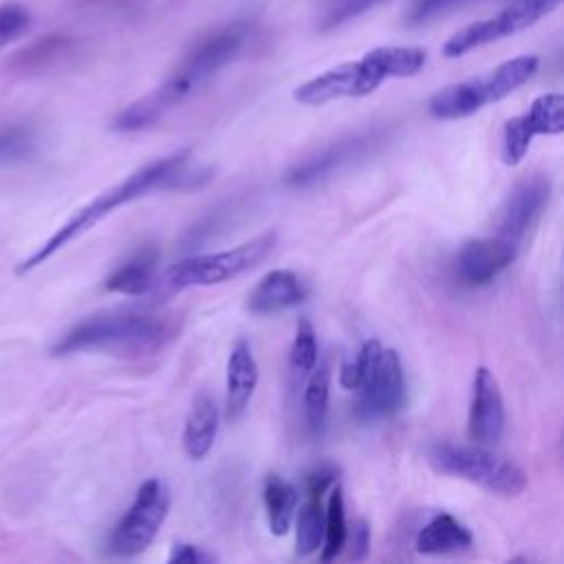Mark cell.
Returning <instances> with one entry per match:
<instances>
[{
  "label": "cell",
  "mask_w": 564,
  "mask_h": 564,
  "mask_svg": "<svg viewBox=\"0 0 564 564\" xmlns=\"http://www.w3.org/2000/svg\"><path fill=\"white\" fill-rule=\"evenodd\" d=\"M170 562H189V564H198V562H212L214 555L200 551L198 546L194 544H187V542H174L172 549H170V555H167Z\"/></svg>",
  "instance_id": "d6a6232c"
},
{
  "label": "cell",
  "mask_w": 564,
  "mask_h": 564,
  "mask_svg": "<svg viewBox=\"0 0 564 564\" xmlns=\"http://www.w3.org/2000/svg\"><path fill=\"white\" fill-rule=\"evenodd\" d=\"M306 297V286L297 273L289 269L269 271L249 295V311L256 315H271L297 306Z\"/></svg>",
  "instance_id": "e0dca14e"
},
{
  "label": "cell",
  "mask_w": 564,
  "mask_h": 564,
  "mask_svg": "<svg viewBox=\"0 0 564 564\" xmlns=\"http://www.w3.org/2000/svg\"><path fill=\"white\" fill-rule=\"evenodd\" d=\"M289 364H291V370L300 377L308 375L317 364V339H315L313 324L306 317L297 319Z\"/></svg>",
  "instance_id": "484cf974"
},
{
  "label": "cell",
  "mask_w": 564,
  "mask_h": 564,
  "mask_svg": "<svg viewBox=\"0 0 564 564\" xmlns=\"http://www.w3.org/2000/svg\"><path fill=\"white\" fill-rule=\"evenodd\" d=\"M549 196H551V181L546 174L535 172V174L522 176L511 187V192L507 194L500 207L498 236L520 245V240L529 234V229L542 216L549 203Z\"/></svg>",
  "instance_id": "7c38bea8"
},
{
  "label": "cell",
  "mask_w": 564,
  "mask_h": 564,
  "mask_svg": "<svg viewBox=\"0 0 564 564\" xmlns=\"http://www.w3.org/2000/svg\"><path fill=\"white\" fill-rule=\"evenodd\" d=\"M383 0H328V7H326V13L322 18V29H333V26H339L344 24L346 20L372 9L375 4H379Z\"/></svg>",
  "instance_id": "83f0119b"
},
{
  "label": "cell",
  "mask_w": 564,
  "mask_h": 564,
  "mask_svg": "<svg viewBox=\"0 0 564 564\" xmlns=\"http://www.w3.org/2000/svg\"><path fill=\"white\" fill-rule=\"evenodd\" d=\"M31 26V11L22 2L0 4V48L22 37Z\"/></svg>",
  "instance_id": "4316f807"
},
{
  "label": "cell",
  "mask_w": 564,
  "mask_h": 564,
  "mask_svg": "<svg viewBox=\"0 0 564 564\" xmlns=\"http://www.w3.org/2000/svg\"><path fill=\"white\" fill-rule=\"evenodd\" d=\"M156 267H159V249L154 245H145L134 251L119 269H115L104 282L106 291L121 295H145L156 284Z\"/></svg>",
  "instance_id": "ffe728a7"
},
{
  "label": "cell",
  "mask_w": 564,
  "mask_h": 564,
  "mask_svg": "<svg viewBox=\"0 0 564 564\" xmlns=\"http://www.w3.org/2000/svg\"><path fill=\"white\" fill-rule=\"evenodd\" d=\"M170 511V489L161 478H148L134 494L132 505L115 524L108 538V553L117 557H134L143 553Z\"/></svg>",
  "instance_id": "ba28073f"
},
{
  "label": "cell",
  "mask_w": 564,
  "mask_h": 564,
  "mask_svg": "<svg viewBox=\"0 0 564 564\" xmlns=\"http://www.w3.org/2000/svg\"><path fill=\"white\" fill-rule=\"evenodd\" d=\"M262 500L267 509V522L273 535H284L293 522L295 507H297V491L293 485L282 480L275 474L264 478Z\"/></svg>",
  "instance_id": "44dd1931"
},
{
  "label": "cell",
  "mask_w": 564,
  "mask_h": 564,
  "mask_svg": "<svg viewBox=\"0 0 564 564\" xmlns=\"http://www.w3.org/2000/svg\"><path fill=\"white\" fill-rule=\"evenodd\" d=\"M172 337V326L163 317L145 313H104L75 324L62 335L51 355L64 357L82 350L148 352L161 348Z\"/></svg>",
  "instance_id": "277c9868"
},
{
  "label": "cell",
  "mask_w": 564,
  "mask_h": 564,
  "mask_svg": "<svg viewBox=\"0 0 564 564\" xmlns=\"http://www.w3.org/2000/svg\"><path fill=\"white\" fill-rule=\"evenodd\" d=\"M324 509L319 496H306L295 516V553L306 557L322 546Z\"/></svg>",
  "instance_id": "603a6c76"
},
{
  "label": "cell",
  "mask_w": 564,
  "mask_h": 564,
  "mask_svg": "<svg viewBox=\"0 0 564 564\" xmlns=\"http://www.w3.org/2000/svg\"><path fill=\"white\" fill-rule=\"evenodd\" d=\"M192 152L178 150L170 156L156 159L139 170H134L130 176H126L121 183L108 187L106 192L97 194L88 205L77 209L64 225H59L31 256L20 260L13 269L15 275H26L40 264H44L48 258H53L59 249H64L68 242L93 229L99 220H104L115 209L150 194V192H187L196 189L203 183L212 178V170L203 165H189Z\"/></svg>",
  "instance_id": "6da1fadb"
},
{
  "label": "cell",
  "mask_w": 564,
  "mask_h": 564,
  "mask_svg": "<svg viewBox=\"0 0 564 564\" xmlns=\"http://www.w3.org/2000/svg\"><path fill=\"white\" fill-rule=\"evenodd\" d=\"M474 546L471 531L452 513H434L416 533L414 549L423 555L463 553Z\"/></svg>",
  "instance_id": "d6986e66"
},
{
  "label": "cell",
  "mask_w": 564,
  "mask_h": 564,
  "mask_svg": "<svg viewBox=\"0 0 564 564\" xmlns=\"http://www.w3.org/2000/svg\"><path fill=\"white\" fill-rule=\"evenodd\" d=\"M344 546L348 549V557L359 562L370 551V527L366 520H355L350 529H346Z\"/></svg>",
  "instance_id": "4dcf8cb0"
},
{
  "label": "cell",
  "mask_w": 564,
  "mask_h": 564,
  "mask_svg": "<svg viewBox=\"0 0 564 564\" xmlns=\"http://www.w3.org/2000/svg\"><path fill=\"white\" fill-rule=\"evenodd\" d=\"M29 145H31V139L22 128L0 130V161L22 156L29 150Z\"/></svg>",
  "instance_id": "1f68e13d"
},
{
  "label": "cell",
  "mask_w": 564,
  "mask_h": 564,
  "mask_svg": "<svg viewBox=\"0 0 564 564\" xmlns=\"http://www.w3.org/2000/svg\"><path fill=\"white\" fill-rule=\"evenodd\" d=\"M304 390V416L311 432H319L328 416V397H330V366L328 361L315 364L308 372Z\"/></svg>",
  "instance_id": "7402d4cb"
},
{
  "label": "cell",
  "mask_w": 564,
  "mask_h": 564,
  "mask_svg": "<svg viewBox=\"0 0 564 564\" xmlns=\"http://www.w3.org/2000/svg\"><path fill=\"white\" fill-rule=\"evenodd\" d=\"M275 242H278V234L264 231L227 251L189 256L176 262L167 271L165 284L170 291H183L189 286H209V284L227 282L258 267L273 251Z\"/></svg>",
  "instance_id": "52a82bcc"
},
{
  "label": "cell",
  "mask_w": 564,
  "mask_h": 564,
  "mask_svg": "<svg viewBox=\"0 0 564 564\" xmlns=\"http://www.w3.org/2000/svg\"><path fill=\"white\" fill-rule=\"evenodd\" d=\"M381 350L383 346L377 341V339H368L361 344L359 352L355 355V359L346 361L339 370V383L346 388V390H359L368 377L372 375V370L377 368L379 364V357H381Z\"/></svg>",
  "instance_id": "d4e9b609"
},
{
  "label": "cell",
  "mask_w": 564,
  "mask_h": 564,
  "mask_svg": "<svg viewBox=\"0 0 564 564\" xmlns=\"http://www.w3.org/2000/svg\"><path fill=\"white\" fill-rule=\"evenodd\" d=\"M518 256V245L502 236L467 240L454 262L456 278L465 286H487Z\"/></svg>",
  "instance_id": "4fadbf2b"
},
{
  "label": "cell",
  "mask_w": 564,
  "mask_h": 564,
  "mask_svg": "<svg viewBox=\"0 0 564 564\" xmlns=\"http://www.w3.org/2000/svg\"><path fill=\"white\" fill-rule=\"evenodd\" d=\"M377 141H379V137L375 132H364V134H352V137L339 139V141L322 148L319 152L306 156L302 163L293 165L286 172V183L291 187L315 185V183L328 178L333 172H337L346 163L364 156Z\"/></svg>",
  "instance_id": "9a60e30c"
},
{
  "label": "cell",
  "mask_w": 564,
  "mask_h": 564,
  "mask_svg": "<svg viewBox=\"0 0 564 564\" xmlns=\"http://www.w3.org/2000/svg\"><path fill=\"white\" fill-rule=\"evenodd\" d=\"M540 66V59L535 55H518L500 66H496L491 73L471 77L452 86H445L436 95H432L427 110L434 119H463L487 104L500 101L507 95H511L516 88L527 84Z\"/></svg>",
  "instance_id": "8992f818"
},
{
  "label": "cell",
  "mask_w": 564,
  "mask_h": 564,
  "mask_svg": "<svg viewBox=\"0 0 564 564\" xmlns=\"http://www.w3.org/2000/svg\"><path fill=\"white\" fill-rule=\"evenodd\" d=\"M339 478V465L324 460L313 465L304 476V494L306 496H324Z\"/></svg>",
  "instance_id": "f1b7e54d"
},
{
  "label": "cell",
  "mask_w": 564,
  "mask_h": 564,
  "mask_svg": "<svg viewBox=\"0 0 564 564\" xmlns=\"http://www.w3.org/2000/svg\"><path fill=\"white\" fill-rule=\"evenodd\" d=\"M258 386V364L256 357L251 352V344L247 339H238L229 352L227 359V377H225V410H227V419H238Z\"/></svg>",
  "instance_id": "2e32d148"
},
{
  "label": "cell",
  "mask_w": 564,
  "mask_h": 564,
  "mask_svg": "<svg viewBox=\"0 0 564 564\" xmlns=\"http://www.w3.org/2000/svg\"><path fill=\"white\" fill-rule=\"evenodd\" d=\"M251 26L234 22L196 40L176 68L148 95L132 101L112 119V130L137 132L156 123L167 110L178 106L187 95L214 77L247 44Z\"/></svg>",
  "instance_id": "7a4b0ae2"
},
{
  "label": "cell",
  "mask_w": 564,
  "mask_h": 564,
  "mask_svg": "<svg viewBox=\"0 0 564 564\" xmlns=\"http://www.w3.org/2000/svg\"><path fill=\"white\" fill-rule=\"evenodd\" d=\"M330 498L324 511V538H322V562L335 560L344 551L346 540V511H344V494L339 485H333Z\"/></svg>",
  "instance_id": "cb8c5ba5"
},
{
  "label": "cell",
  "mask_w": 564,
  "mask_h": 564,
  "mask_svg": "<svg viewBox=\"0 0 564 564\" xmlns=\"http://www.w3.org/2000/svg\"><path fill=\"white\" fill-rule=\"evenodd\" d=\"M220 425V410L212 394L198 392L192 399L189 412L183 425V449L192 460H200L214 447Z\"/></svg>",
  "instance_id": "ac0fdd59"
},
{
  "label": "cell",
  "mask_w": 564,
  "mask_h": 564,
  "mask_svg": "<svg viewBox=\"0 0 564 564\" xmlns=\"http://www.w3.org/2000/svg\"><path fill=\"white\" fill-rule=\"evenodd\" d=\"M425 64L419 46H379L357 62H344L304 82L293 90V99L304 106H322L341 97H366L390 77L416 75Z\"/></svg>",
  "instance_id": "3957f363"
},
{
  "label": "cell",
  "mask_w": 564,
  "mask_h": 564,
  "mask_svg": "<svg viewBox=\"0 0 564 564\" xmlns=\"http://www.w3.org/2000/svg\"><path fill=\"white\" fill-rule=\"evenodd\" d=\"M564 132V97L560 93H544L535 97L527 112L511 117L502 126V161L518 165L533 137L562 134Z\"/></svg>",
  "instance_id": "30bf717a"
},
{
  "label": "cell",
  "mask_w": 564,
  "mask_h": 564,
  "mask_svg": "<svg viewBox=\"0 0 564 564\" xmlns=\"http://www.w3.org/2000/svg\"><path fill=\"white\" fill-rule=\"evenodd\" d=\"M355 392L357 399L352 403V412L359 421L370 423L394 416L405 405V377L399 352L383 348L377 368Z\"/></svg>",
  "instance_id": "8fae6325"
},
{
  "label": "cell",
  "mask_w": 564,
  "mask_h": 564,
  "mask_svg": "<svg viewBox=\"0 0 564 564\" xmlns=\"http://www.w3.org/2000/svg\"><path fill=\"white\" fill-rule=\"evenodd\" d=\"M562 0H513L509 7H505L500 13L467 24L465 29L456 31L447 42L443 44L445 57H460L478 46H485L489 42H496L500 37L520 33L535 24L540 18L551 13Z\"/></svg>",
  "instance_id": "9c48e42d"
},
{
  "label": "cell",
  "mask_w": 564,
  "mask_h": 564,
  "mask_svg": "<svg viewBox=\"0 0 564 564\" xmlns=\"http://www.w3.org/2000/svg\"><path fill=\"white\" fill-rule=\"evenodd\" d=\"M505 432V403L496 377L480 366L471 381L467 436L478 445H494Z\"/></svg>",
  "instance_id": "5bb4252c"
},
{
  "label": "cell",
  "mask_w": 564,
  "mask_h": 564,
  "mask_svg": "<svg viewBox=\"0 0 564 564\" xmlns=\"http://www.w3.org/2000/svg\"><path fill=\"white\" fill-rule=\"evenodd\" d=\"M465 0H414V4L405 13L408 24H423L445 11H449L456 4H463Z\"/></svg>",
  "instance_id": "f546056e"
},
{
  "label": "cell",
  "mask_w": 564,
  "mask_h": 564,
  "mask_svg": "<svg viewBox=\"0 0 564 564\" xmlns=\"http://www.w3.org/2000/svg\"><path fill=\"white\" fill-rule=\"evenodd\" d=\"M427 463L438 474L463 478L496 496L511 498L527 489V471L516 460L494 454L478 443H432L427 447Z\"/></svg>",
  "instance_id": "5b68a950"
}]
</instances>
